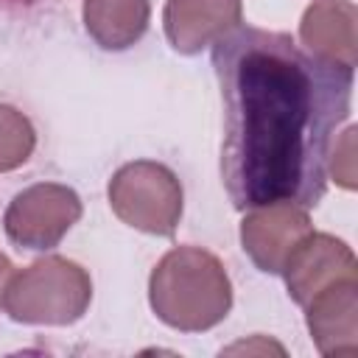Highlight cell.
<instances>
[{"label": "cell", "mask_w": 358, "mask_h": 358, "mask_svg": "<svg viewBox=\"0 0 358 358\" xmlns=\"http://www.w3.org/2000/svg\"><path fill=\"white\" fill-rule=\"evenodd\" d=\"M243 20L241 0H168L162 28L168 45L182 56H196L215 45Z\"/></svg>", "instance_id": "cell-8"}, {"label": "cell", "mask_w": 358, "mask_h": 358, "mask_svg": "<svg viewBox=\"0 0 358 358\" xmlns=\"http://www.w3.org/2000/svg\"><path fill=\"white\" fill-rule=\"evenodd\" d=\"M213 73L224 106L221 182L232 207H316L330 145L350 117L355 70L319 62L291 34L238 25L213 45Z\"/></svg>", "instance_id": "cell-1"}, {"label": "cell", "mask_w": 358, "mask_h": 358, "mask_svg": "<svg viewBox=\"0 0 358 358\" xmlns=\"http://www.w3.org/2000/svg\"><path fill=\"white\" fill-rule=\"evenodd\" d=\"M112 213L131 229L171 238L185 213V190L179 176L157 159H134L120 165L106 187Z\"/></svg>", "instance_id": "cell-4"}, {"label": "cell", "mask_w": 358, "mask_h": 358, "mask_svg": "<svg viewBox=\"0 0 358 358\" xmlns=\"http://www.w3.org/2000/svg\"><path fill=\"white\" fill-rule=\"evenodd\" d=\"M81 20L98 48L120 53L145 36L151 0H84Z\"/></svg>", "instance_id": "cell-11"}, {"label": "cell", "mask_w": 358, "mask_h": 358, "mask_svg": "<svg viewBox=\"0 0 358 358\" xmlns=\"http://www.w3.org/2000/svg\"><path fill=\"white\" fill-rule=\"evenodd\" d=\"M36 148V131L25 112L0 101V173L22 168Z\"/></svg>", "instance_id": "cell-12"}, {"label": "cell", "mask_w": 358, "mask_h": 358, "mask_svg": "<svg viewBox=\"0 0 358 358\" xmlns=\"http://www.w3.org/2000/svg\"><path fill=\"white\" fill-rule=\"evenodd\" d=\"M358 8L352 0H313L299 20V48L319 62L355 70Z\"/></svg>", "instance_id": "cell-10"}, {"label": "cell", "mask_w": 358, "mask_h": 358, "mask_svg": "<svg viewBox=\"0 0 358 358\" xmlns=\"http://www.w3.org/2000/svg\"><path fill=\"white\" fill-rule=\"evenodd\" d=\"M92 302V280L84 266L62 255H45L11 274L3 308L20 324H76Z\"/></svg>", "instance_id": "cell-3"}, {"label": "cell", "mask_w": 358, "mask_h": 358, "mask_svg": "<svg viewBox=\"0 0 358 358\" xmlns=\"http://www.w3.org/2000/svg\"><path fill=\"white\" fill-rule=\"evenodd\" d=\"M280 274L285 280L288 296L305 308L327 285L358 277V260L341 238L330 232H310L296 243Z\"/></svg>", "instance_id": "cell-7"}, {"label": "cell", "mask_w": 358, "mask_h": 358, "mask_svg": "<svg viewBox=\"0 0 358 358\" xmlns=\"http://www.w3.org/2000/svg\"><path fill=\"white\" fill-rule=\"evenodd\" d=\"M327 173L344 190H355V126H347L336 134L327 154Z\"/></svg>", "instance_id": "cell-13"}, {"label": "cell", "mask_w": 358, "mask_h": 358, "mask_svg": "<svg viewBox=\"0 0 358 358\" xmlns=\"http://www.w3.org/2000/svg\"><path fill=\"white\" fill-rule=\"evenodd\" d=\"M11 274H14V266H11V260H8V257L0 252V305H3V296H6V285H8Z\"/></svg>", "instance_id": "cell-14"}, {"label": "cell", "mask_w": 358, "mask_h": 358, "mask_svg": "<svg viewBox=\"0 0 358 358\" xmlns=\"http://www.w3.org/2000/svg\"><path fill=\"white\" fill-rule=\"evenodd\" d=\"M81 196L62 182H36L20 190L3 215L6 238L25 252H50L78 224Z\"/></svg>", "instance_id": "cell-5"}, {"label": "cell", "mask_w": 358, "mask_h": 358, "mask_svg": "<svg viewBox=\"0 0 358 358\" xmlns=\"http://www.w3.org/2000/svg\"><path fill=\"white\" fill-rule=\"evenodd\" d=\"M313 232L308 207L268 201L252 207L241 221V249L263 274H280L296 243Z\"/></svg>", "instance_id": "cell-6"}, {"label": "cell", "mask_w": 358, "mask_h": 358, "mask_svg": "<svg viewBox=\"0 0 358 358\" xmlns=\"http://www.w3.org/2000/svg\"><path fill=\"white\" fill-rule=\"evenodd\" d=\"M305 324L327 358L358 355V277L338 280L305 305Z\"/></svg>", "instance_id": "cell-9"}, {"label": "cell", "mask_w": 358, "mask_h": 358, "mask_svg": "<svg viewBox=\"0 0 358 358\" xmlns=\"http://www.w3.org/2000/svg\"><path fill=\"white\" fill-rule=\"evenodd\" d=\"M154 316L179 333H204L221 324L232 308V282L224 263L201 246L165 252L148 277Z\"/></svg>", "instance_id": "cell-2"}]
</instances>
